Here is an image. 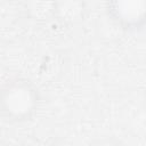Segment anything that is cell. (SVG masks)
<instances>
[{"mask_svg": "<svg viewBox=\"0 0 146 146\" xmlns=\"http://www.w3.org/2000/svg\"><path fill=\"white\" fill-rule=\"evenodd\" d=\"M41 94L27 78L16 76L3 83L1 89V115L10 123H24L32 120L39 111Z\"/></svg>", "mask_w": 146, "mask_h": 146, "instance_id": "6da1fadb", "label": "cell"}, {"mask_svg": "<svg viewBox=\"0 0 146 146\" xmlns=\"http://www.w3.org/2000/svg\"><path fill=\"white\" fill-rule=\"evenodd\" d=\"M110 19L124 32H138L146 26V0H106Z\"/></svg>", "mask_w": 146, "mask_h": 146, "instance_id": "7a4b0ae2", "label": "cell"}, {"mask_svg": "<svg viewBox=\"0 0 146 146\" xmlns=\"http://www.w3.org/2000/svg\"><path fill=\"white\" fill-rule=\"evenodd\" d=\"M57 13L63 21H78L83 15V2L81 0H60L57 6Z\"/></svg>", "mask_w": 146, "mask_h": 146, "instance_id": "3957f363", "label": "cell"}]
</instances>
